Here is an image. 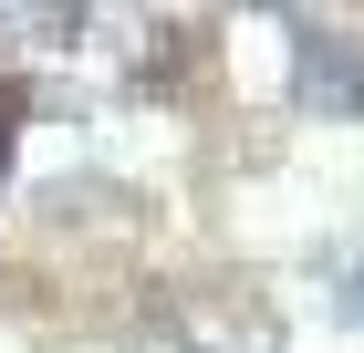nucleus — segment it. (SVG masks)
<instances>
[{"mask_svg":"<svg viewBox=\"0 0 364 353\" xmlns=\"http://www.w3.org/2000/svg\"><path fill=\"white\" fill-rule=\"evenodd\" d=\"M343 312H354V322H364V271H354V291H343Z\"/></svg>","mask_w":364,"mask_h":353,"instance_id":"1","label":"nucleus"}]
</instances>
